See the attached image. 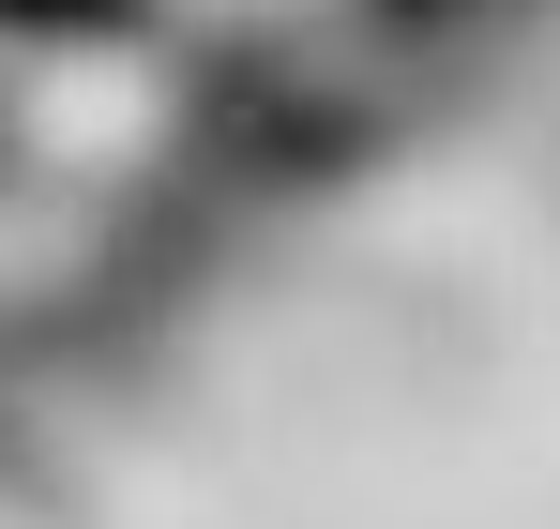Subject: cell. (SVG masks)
<instances>
[{
  "label": "cell",
  "mask_w": 560,
  "mask_h": 529,
  "mask_svg": "<svg viewBox=\"0 0 560 529\" xmlns=\"http://www.w3.org/2000/svg\"><path fill=\"white\" fill-rule=\"evenodd\" d=\"M152 0H0V31L15 46H106V31H137Z\"/></svg>",
  "instance_id": "obj_1"
}]
</instances>
